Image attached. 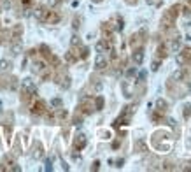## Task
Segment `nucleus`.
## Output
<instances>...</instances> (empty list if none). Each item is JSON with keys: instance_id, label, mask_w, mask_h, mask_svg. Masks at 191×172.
I'll list each match as a JSON object with an SVG mask.
<instances>
[{"instance_id": "nucleus-24", "label": "nucleus", "mask_w": 191, "mask_h": 172, "mask_svg": "<svg viewBox=\"0 0 191 172\" xmlns=\"http://www.w3.org/2000/svg\"><path fill=\"white\" fill-rule=\"evenodd\" d=\"M123 163H125V160H123V158H119V160H116V167H123Z\"/></svg>"}, {"instance_id": "nucleus-22", "label": "nucleus", "mask_w": 191, "mask_h": 172, "mask_svg": "<svg viewBox=\"0 0 191 172\" xmlns=\"http://www.w3.org/2000/svg\"><path fill=\"white\" fill-rule=\"evenodd\" d=\"M56 4H58V0H48V6L49 7H55Z\"/></svg>"}, {"instance_id": "nucleus-9", "label": "nucleus", "mask_w": 191, "mask_h": 172, "mask_svg": "<svg viewBox=\"0 0 191 172\" xmlns=\"http://www.w3.org/2000/svg\"><path fill=\"white\" fill-rule=\"evenodd\" d=\"M182 75H184V72H182V69H177L174 72V74H172V79H175V81H181L182 79Z\"/></svg>"}, {"instance_id": "nucleus-17", "label": "nucleus", "mask_w": 191, "mask_h": 172, "mask_svg": "<svg viewBox=\"0 0 191 172\" xmlns=\"http://www.w3.org/2000/svg\"><path fill=\"white\" fill-rule=\"evenodd\" d=\"M61 98H53V100H51V105H53V107H61Z\"/></svg>"}, {"instance_id": "nucleus-1", "label": "nucleus", "mask_w": 191, "mask_h": 172, "mask_svg": "<svg viewBox=\"0 0 191 172\" xmlns=\"http://www.w3.org/2000/svg\"><path fill=\"white\" fill-rule=\"evenodd\" d=\"M21 88H23V92H27V93H35V84H33L32 77H25L21 81Z\"/></svg>"}, {"instance_id": "nucleus-11", "label": "nucleus", "mask_w": 191, "mask_h": 172, "mask_svg": "<svg viewBox=\"0 0 191 172\" xmlns=\"http://www.w3.org/2000/svg\"><path fill=\"white\" fill-rule=\"evenodd\" d=\"M32 14H33L35 18H37V19H42V18H44V9H40V7H39V9H35V11H33Z\"/></svg>"}, {"instance_id": "nucleus-13", "label": "nucleus", "mask_w": 191, "mask_h": 172, "mask_svg": "<svg viewBox=\"0 0 191 172\" xmlns=\"http://www.w3.org/2000/svg\"><path fill=\"white\" fill-rule=\"evenodd\" d=\"M44 69V63H42V62H35V63H33V72H40V70H42Z\"/></svg>"}, {"instance_id": "nucleus-8", "label": "nucleus", "mask_w": 191, "mask_h": 172, "mask_svg": "<svg viewBox=\"0 0 191 172\" xmlns=\"http://www.w3.org/2000/svg\"><path fill=\"white\" fill-rule=\"evenodd\" d=\"M107 48H109V46H107V42H105V41H100V42H97V51H98V53H104Z\"/></svg>"}, {"instance_id": "nucleus-19", "label": "nucleus", "mask_w": 191, "mask_h": 172, "mask_svg": "<svg viewBox=\"0 0 191 172\" xmlns=\"http://www.w3.org/2000/svg\"><path fill=\"white\" fill-rule=\"evenodd\" d=\"M135 74H137L135 67H133V69H128V72H126V75H128V77H131V75H135Z\"/></svg>"}, {"instance_id": "nucleus-12", "label": "nucleus", "mask_w": 191, "mask_h": 172, "mask_svg": "<svg viewBox=\"0 0 191 172\" xmlns=\"http://www.w3.org/2000/svg\"><path fill=\"white\" fill-rule=\"evenodd\" d=\"M70 44H72V46H79V44H81V39H79V35H76V33H74V35L70 37Z\"/></svg>"}, {"instance_id": "nucleus-15", "label": "nucleus", "mask_w": 191, "mask_h": 172, "mask_svg": "<svg viewBox=\"0 0 191 172\" xmlns=\"http://www.w3.org/2000/svg\"><path fill=\"white\" fill-rule=\"evenodd\" d=\"M175 62H177L179 65H184V62H186V60H184V56L181 54V51H179V53H175Z\"/></svg>"}, {"instance_id": "nucleus-10", "label": "nucleus", "mask_w": 191, "mask_h": 172, "mask_svg": "<svg viewBox=\"0 0 191 172\" xmlns=\"http://www.w3.org/2000/svg\"><path fill=\"white\" fill-rule=\"evenodd\" d=\"M182 109H184V111H182V114H184V118L188 119L191 116V104H184V107H182Z\"/></svg>"}, {"instance_id": "nucleus-4", "label": "nucleus", "mask_w": 191, "mask_h": 172, "mask_svg": "<svg viewBox=\"0 0 191 172\" xmlns=\"http://www.w3.org/2000/svg\"><path fill=\"white\" fill-rule=\"evenodd\" d=\"M131 58H133V62H135L137 65H140L142 62H144V49H137L135 53L131 54Z\"/></svg>"}, {"instance_id": "nucleus-5", "label": "nucleus", "mask_w": 191, "mask_h": 172, "mask_svg": "<svg viewBox=\"0 0 191 172\" xmlns=\"http://www.w3.org/2000/svg\"><path fill=\"white\" fill-rule=\"evenodd\" d=\"M170 51H172V53H179L181 51V39L179 37H175L174 41H172V42H170Z\"/></svg>"}, {"instance_id": "nucleus-23", "label": "nucleus", "mask_w": 191, "mask_h": 172, "mask_svg": "<svg viewBox=\"0 0 191 172\" xmlns=\"http://www.w3.org/2000/svg\"><path fill=\"white\" fill-rule=\"evenodd\" d=\"M46 170H53V167H51V160H46Z\"/></svg>"}, {"instance_id": "nucleus-16", "label": "nucleus", "mask_w": 191, "mask_h": 172, "mask_svg": "<svg viewBox=\"0 0 191 172\" xmlns=\"http://www.w3.org/2000/svg\"><path fill=\"white\" fill-rule=\"evenodd\" d=\"M156 105H158L161 111H163V109H167V102H165L163 98H158V100H156Z\"/></svg>"}, {"instance_id": "nucleus-29", "label": "nucleus", "mask_w": 191, "mask_h": 172, "mask_svg": "<svg viewBox=\"0 0 191 172\" xmlns=\"http://www.w3.org/2000/svg\"><path fill=\"white\" fill-rule=\"evenodd\" d=\"M188 90H189V92H191V83H189V84H188Z\"/></svg>"}, {"instance_id": "nucleus-14", "label": "nucleus", "mask_w": 191, "mask_h": 172, "mask_svg": "<svg viewBox=\"0 0 191 172\" xmlns=\"http://www.w3.org/2000/svg\"><path fill=\"white\" fill-rule=\"evenodd\" d=\"M0 2H2V9H4V11H9V9H11V0H0Z\"/></svg>"}, {"instance_id": "nucleus-26", "label": "nucleus", "mask_w": 191, "mask_h": 172, "mask_svg": "<svg viewBox=\"0 0 191 172\" xmlns=\"http://www.w3.org/2000/svg\"><path fill=\"white\" fill-rule=\"evenodd\" d=\"M61 169H63V170H69V165H67L65 161H61Z\"/></svg>"}, {"instance_id": "nucleus-7", "label": "nucleus", "mask_w": 191, "mask_h": 172, "mask_svg": "<svg viewBox=\"0 0 191 172\" xmlns=\"http://www.w3.org/2000/svg\"><path fill=\"white\" fill-rule=\"evenodd\" d=\"M21 51H23V44L21 42H16V44H12V46H11V53L14 54V56L21 54Z\"/></svg>"}, {"instance_id": "nucleus-25", "label": "nucleus", "mask_w": 191, "mask_h": 172, "mask_svg": "<svg viewBox=\"0 0 191 172\" xmlns=\"http://www.w3.org/2000/svg\"><path fill=\"white\" fill-rule=\"evenodd\" d=\"M98 167H100V161H95V163H93V170H97Z\"/></svg>"}, {"instance_id": "nucleus-3", "label": "nucleus", "mask_w": 191, "mask_h": 172, "mask_svg": "<svg viewBox=\"0 0 191 172\" xmlns=\"http://www.w3.org/2000/svg\"><path fill=\"white\" fill-rule=\"evenodd\" d=\"M86 144H88L86 135H84V134H79V135H77V139H76V148H77V149H82Z\"/></svg>"}, {"instance_id": "nucleus-28", "label": "nucleus", "mask_w": 191, "mask_h": 172, "mask_svg": "<svg viewBox=\"0 0 191 172\" xmlns=\"http://www.w3.org/2000/svg\"><path fill=\"white\" fill-rule=\"evenodd\" d=\"M186 41H188V42H191V35H186Z\"/></svg>"}, {"instance_id": "nucleus-18", "label": "nucleus", "mask_w": 191, "mask_h": 172, "mask_svg": "<svg viewBox=\"0 0 191 172\" xmlns=\"http://www.w3.org/2000/svg\"><path fill=\"white\" fill-rule=\"evenodd\" d=\"M151 69H153V72H156V70L160 69V62H158V60H154V62H153V67H151Z\"/></svg>"}, {"instance_id": "nucleus-21", "label": "nucleus", "mask_w": 191, "mask_h": 172, "mask_svg": "<svg viewBox=\"0 0 191 172\" xmlns=\"http://www.w3.org/2000/svg\"><path fill=\"white\" fill-rule=\"evenodd\" d=\"M102 105H104V98H102V97H98V98H97V107H98V109H102Z\"/></svg>"}, {"instance_id": "nucleus-20", "label": "nucleus", "mask_w": 191, "mask_h": 172, "mask_svg": "<svg viewBox=\"0 0 191 172\" xmlns=\"http://www.w3.org/2000/svg\"><path fill=\"white\" fill-rule=\"evenodd\" d=\"M40 156H42V151H40V149L33 151V158H35V160H39V158H40Z\"/></svg>"}, {"instance_id": "nucleus-6", "label": "nucleus", "mask_w": 191, "mask_h": 172, "mask_svg": "<svg viewBox=\"0 0 191 172\" xmlns=\"http://www.w3.org/2000/svg\"><path fill=\"white\" fill-rule=\"evenodd\" d=\"M11 67H12V63L9 62V60H6V58L0 60V72H9Z\"/></svg>"}, {"instance_id": "nucleus-27", "label": "nucleus", "mask_w": 191, "mask_h": 172, "mask_svg": "<svg viewBox=\"0 0 191 172\" xmlns=\"http://www.w3.org/2000/svg\"><path fill=\"white\" fill-rule=\"evenodd\" d=\"M144 77H146V72H140V74H139V81H142Z\"/></svg>"}, {"instance_id": "nucleus-2", "label": "nucleus", "mask_w": 191, "mask_h": 172, "mask_svg": "<svg viewBox=\"0 0 191 172\" xmlns=\"http://www.w3.org/2000/svg\"><path fill=\"white\" fill-rule=\"evenodd\" d=\"M95 67H97V69H105V67H107V58H105L104 53L97 54V58H95Z\"/></svg>"}]
</instances>
